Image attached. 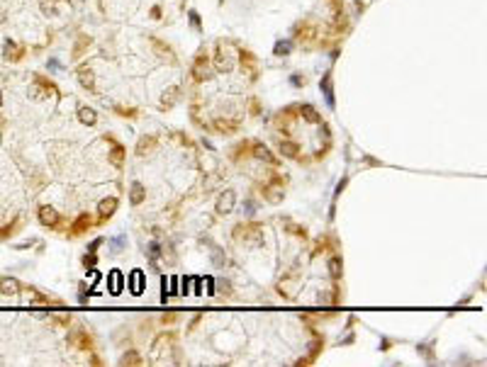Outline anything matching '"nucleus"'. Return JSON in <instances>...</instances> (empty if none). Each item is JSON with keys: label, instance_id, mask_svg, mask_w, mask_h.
<instances>
[{"label": "nucleus", "instance_id": "nucleus-1", "mask_svg": "<svg viewBox=\"0 0 487 367\" xmlns=\"http://www.w3.org/2000/svg\"><path fill=\"white\" fill-rule=\"evenodd\" d=\"M64 93L49 107L42 134V170L37 219L47 231L66 239L85 236L105 226L124 200L127 148L90 105L71 97L64 110Z\"/></svg>", "mask_w": 487, "mask_h": 367}, {"label": "nucleus", "instance_id": "nucleus-2", "mask_svg": "<svg viewBox=\"0 0 487 367\" xmlns=\"http://www.w3.org/2000/svg\"><path fill=\"white\" fill-rule=\"evenodd\" d=\"M224 170L185 131L144 134L127 156L124 195L149 229L173 231L205 207H222Z\"/></svg>", "mask_w": 487, "mask_h": 367}, {"label": "nucleus", "instance_id": "nucleus-3", "mask_svg": "<svg viewBox=\"0 0 487 367\" xmlns=\"http://www.w3.org/2000/svg\"><path fill=\"white\" fill-rule=\"evenodd\" d=\"M229 255L256 287L266 285L287 304H336L341 297L344 255L332 234L309 239L285 217L239 222L229 231Z\"/></svg>", "mask_w": 487, "mask_h": 367}, {"label": "nucleus", "instance_id": "nucleus-4", "mask_svg": "<svg viewBox=\"0 0 487 367\" xmlns=\"http://www.w3.org/2000/svg\"><path fill=\"white\" fill-rule=\"evenodd\" d=\"M258 80L256 59L234 42H215L200 49L190 66L188 112L190 122L212 136H234L258 112L253 83Z\"/></svg>", "mask_w": 487, "mask_h": 367}, {"label": "nucleus", "instance_id": "nucleus-5", "mask_svg": "<svg viewBox=\"0 0 487 367\" xmlns=\"http://www.w3.org/2000/svg\"><path fill=\"white\" fill-rule=\"evenodd\" d=\"M270 134L280 158L302 168L317 165L334 148V134L321 112L307 102L280 107L270 119Z\"/></svg>", "mask_w": 487, "mask_h": 367}, {"label": "nucleus", "instance_id": "nucleus-6", "mask_svg": "<svg viewBox=\"0 0 487 367\" xmlns=\"http://www.w3.org/2000/svg\"><path fill=\"white\" fill-rule=\"evenodd\" d=\"M227 160L239 168L241 177L249 182V190L258 192L263 202L268 205H278L285 200L287 185H290V175L283 165V160L261 141V139H241L236 141L229 153Z\"/></svg>", "mask_w": 487, "mask_h": 367}]
</instances>
